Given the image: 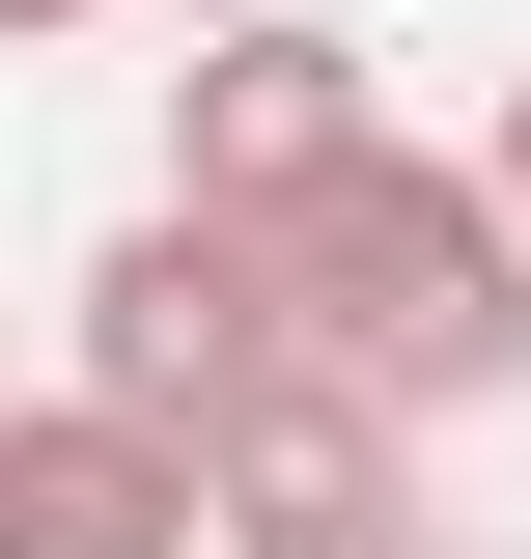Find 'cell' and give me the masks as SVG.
Instances as JSON below:
<instances>
[{
	"label": "cell",
	"instance_id": "obj_6",
	"mask_svg": "<svg viewBox=\"0 0 531 559\" xmlns=\"http://www.w3.org/2000/svg\"><path fill=\"white\" fill-rule=\"evenodd\" d=\"M475 197H504V252H531V84H504V140H475Z\"/></svg>",
	"mask_w": 531,
	"mask_h": 559
},
{
	"label": "cell",
	"instance_id": "obj_7",
	"mask_svg": "<svg viewBox=\"0 0 531 559\" xmlns=\"http://www.w3.org/2000/svg\"><path fill=\"white\" fill-rule=\"evenodd\" d=\"M308 559H475V532H420V503H392V532H308Z\"/></svg>",
	"mask_w": 531,
	"mask_h": 559
},
{
	"label": "cell",
	"instance_id": "obj_3",
	"mask_svg": "<svg viewBox=\"0 0 531 559\" xmlns=\"http://www.w3.org/2000/svg\"><path fill=\"white\" fill-rule=\"evenodd\" d=\"M168 57H197V84H168V197H197V224L308 197L335 140H392V84L335 57V0H224V28H168Z\"/></svg>",
	"mask_w": 531,
	"mask_h": 559
},
{
	"label": "cell",
	"instance_id": "obj_9",
	"mask_svg": "<svg viewBox=\"0 0 531 559\" xmlns=\"http://www.w3.org/2000/svg\"><path fill=\"white\" fill-rule=\"evenodd\" d=\"M168 28H224V0H168Z\"/></svg>",
	"mask_w": 531,
	"mask_h": 559
},
{
	"label": "cell",
	"instance_id": "obj_1",
	"mask_svg": "<svg viewBox=\"0 0 531 559\" xmlns=\"http://www.w3.org/2000/svg\"><path fill=\"white\" fill-rule=\"evenodd\" d=\"M252 280H280V336L335 392H392V419H504L531 392V252H504V197L448 140H335L308 197H252Z\"/></svg>",
	"mask_w": 531,
	"mask_h": 559
},
{
	"label": "cell",
	"instance_id": "obj_5",
	"mask_svg": "<svg viewBox=\"0 0 531 559\" xmlns=\"http://www.w3.org/2000/svg\"><path fill=\"white\" fill-rule=\"evenodd\" d=\"M0 559H197V448L113 419L84 364H57V392H0Z\"/></svg>",
	"mask_w": 531,
	"mask_h": 559
},
{
	"label": "cell",
	"instance_id": "obj_2",
	"mask_svg": "<svg viewBox=\"0 0 531 559\" xmlns=\"http://www.w3.org/2000/svg\"><path fill=\"white\" fill-rule=\"evenodd\" d=\"M168 448H197V532H224V559H308V532H392V503H420V419H392V392H335L308 336L224 364Z\"/></svg>",
	"mask_w": 531,
	"mask_h": 559
},
{
	"label": "cell",
	"instance_id": "obj_8",
	"mask_svg": "<svg viewBox=\"0 0 531 559\" xmlns=\"http://www.w3.org/2000/svg\"><path fill=\"white\" fill-rule=\"evenodd\" d=\"M0 28H113V0H0Z\"/></svg>",
	"mask_w": 531,
	"mask_h": 559
},
{
	"label": "cell",
	"instance_id": "obj_4",
	"mask_svg": "<svg viewBox=\"0 0 531 559\" xmlns=\"http://www.w3.org/2000/svg\"><path fill=\"white\" fill-rule=\"evenodd\" d=\"M57 336H84V392H113V419H197L224 364H280V280H252V224L140 197L113 252H84V308H57Z\"/></svg>",
	"mask_w": 531,
	"mask_h": 559
}]
</instances>
